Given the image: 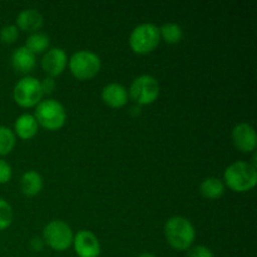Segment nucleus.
Masks as SVG:
<instances>
[{
  "label": "nucleus",
  "mask_w": 257,
  "mask_h": 257,
  "mask_svg": "<svg viewBox=\"0 0 257 257\" xmlns=\"http://www.w3.org/2000/svg\"><path fill=\"white\" fill-rule=\"evenodd\" d=\"M160 35H162L166 42L172 44V43L180 42L182 38V29L180 25L175 24V23H167V24L162 25V28H160Z\"/></svg>",
  "instance_id": "aec40b11"
},
{
  "label": "nucleus",
  "mask_w": 257,
  "mask_h": 257,
  "mask_svg": "<svg viewBox=\"0 0 257 257\" xmlns=\"http://www.w3.org/2000/svg\"><path fill=\"white\" fill-rule=\"evenodd\" d=\"M165 235L168 243L176 250H187L195 240V228L187 218L182 216L171 217L165 225Z\"/></svg>",
  "instance_id": "f257e3e1"
},
{
  "label": "nucleus",
  "mask_w": 257,
  "mask_h": 257,
  "mask_svg": "<svg viewBox=\"0 0 257 257\" xmlns=\"http://www.w3.org/2000/svg\"><path fill=\"white\" fill-rule=\"evenodd\" d=\"M40 87H42L43 94H50V93L54 90L55 88V82L52 77H45L44 79H42L40 82Z\"/></svg>",
  "instance_id": "393cba45"
},
{
  "label": "nucleus",
  "mask_w": 257,
  "mask_h": 257,
  "mask_svg": "<svg viewBox=\"0 0 257 257\" xmlns=\"http://www.w3.org/2000/svg\"><path fill=\"white\" fill-rule=\"evenodd\" d=\"M67 65V54L62 48H52L44 54L42 59V67L45 73L54 77L60 74Z\"/></svg>",
  "instance_id": "9b49d317"
},
{
  "label": "nucleus",
  "mask_w": 257,
  "mask_h": 257,
  "mask_svg": "<svg viewBox=\"0 0 257 257\" xmlns=\"http://www.w3.org/2000/svg\"><path fill=\"white\" fill-rule=\"evenodd\" d=\"M130 94L140 104H150L160 94V84L151 75H140L133 80Z\"/></svg>",
  "instance_id": "6e6552de"
},
{
  "label": "nucleus",
  "mask_w": 257,
  "mask_h": 257,
  "mask_svg": "<svg viewBox=\"0 0 257 257\" xmlns=\"http://www.w3.org/2000/svg\"><path fill=\"white\" fill-rule=\"evenodd\" d=\"M44 241L52 248L63 251L69 247L73 242V231L65 222L60 220L50 221L43 230Z\"/></svg>",
  "instance_id": "423d86ee"
},
{
  "label": "nucleus",
  "mask_w": 257,
  "mask_h": 257,
  "mask_svg": "<svg viewBox=\"0 0 257 257\" xmlns=\"http://www.w3.org/2000/svg\"><path fill=\"white\" fill-rule=\"evenodd\" d=\"M12 64L15 70L20 73H28L34 68L35 54L27 47H19L12 55Z\"/></svg>",
  "instance_id": "ddd939ff"
},
{
  "label": "nucleus",
  "mask_w": 257,
  "mask_h": 257,
  "mask_svg": "<svg viewBox=\"0 0 257 257\" xmlns=\"http://www.w3.org/2000/svg\"><path fill=\"white\" fill-rule=\"evenodd\" d=\"M12 177V167L7 161L0 158V183H7Z\"/></svg>",
  "instance_id": "b1692460"
},
{
  "label": "nucleus",
  "mask_w": 257,
  "mask_h": 257,
  "mask_svg": "<svg viewBox=\"0 0 257 257\" xmlns=\"http://www.w3.org/2000/svg\"><path fill=\"white\" fill-rule=\"evenodd\" d=\"M69 67L73 74L79 79L93 78L100 69V59L90 50H79L74 53L69 60Z\"/></svg>",
  "instance_id": "39448f33"
},
{
  "label": "nucleus",
  "mask_w": 257,
  "mask_h": 257,
  "mask_svg": "<svg viewBox=\"0 0 257 257\" xmlns=\"http://www.w3.org/2000/svg\"><path fill=\"white\" fill-rule=\"evenodd\" d=\"M75 252L79 257H98L100 245L97 236L90 231L82 230L73 237Z\"/></svg>",
  "instance_id": "1a4fd4ad"
},
{
  "label": "nucleus",
  "mask_w": 257,
  "mask_h": 257,
  "mask_svg": "<svg viewBox=\"0 0 257 257\" xmlns=\"http://www.w3.org/2000/svg\"><path fill=\"white\" fill-rule=\"evenodd\" d=\"M138 257H156V256L152 255V253H142V255H140Z\"/></svg>",
  "instance_id": "bb28decb"
},
{
  "label": "nucleus",
  "mask_w": 257,
  "mask_h": 257,
  "mask_svg": "<svg viewBox=\"0 0 257 257\" xmlns=\"http://www.w3.org/2000/svg\"><path fill=\"white\" fill-rule=\"evenodd\" d=\"M102 98L110 107H122L127 103V89L119 83H109L102 90Z\"/></svg>",
  "instance_id": "f8f14e48"
},
{
  "label": "nucleus",
  "mask_w": 257,
  "mask_h": 257,
  "mask_svg": "<svg viewBox=\"0 0 257 257\" xmlns=\"http://www.w3.org/2000/svg\"><path fill=\"white\" fill-rule=\"evenodd\" d=\"M30 246L34 251H40L43 248V240L39 237H34L30 240Z\"/></svg>",
  "instance_id": "a878e982"
},
{
  "label": "nucleus",
  "mask_w": 257,
  "mask_h": 257,
  "mask_svg": "<svg viewBox=\"0 0 257 257\" xmlns=\"http://www.w3.org/2000/svg\"><path fill=\"white\" fill-rule=\"evenodd\" d=\"M13 210L9 203L0 198V230H4L12 223Z\"/></svg>",
  "instance_id": "412c9836"
},
{
  "label": "nucleus",
  "mask_w": 257,
  "mask_h": 257,
  "mask_svg": "<svg viewBox=\"0 0 257 257\" xmlns=\"http://www.w3.org/2000/svg\"><path fill=\"white\" fill-rule=\"evenodd\" d=\"M225 182L230 188L237 192H243L255 187L257 171L252 165L243 161H237L228 166L225 171Z\"/></svg>",
  "instance_id": "f03ea898"
},
{
  "label": "nucleus",
  "mask_w": 257,
  "mask_h": 257,
  "mask_svg": "<svg viewBox=\"0 0 257 257\" xmlns=\"http://www.w3.org/2000/svg\"><path fill=\"white\" fill-rule=\"evenodd\" d=\"M65 109L62 103L55 99L40 100L37 104L35 119L48 130H58L65 122Z\"/></svg>",
  "instance_id": "20e7f679"
},
{
  "label": "nucleus",
  "mask_w": 257,
  "mask_h": 257,
  "mask_svg": "<svg viewBox=\"0 0 257 257\" xmlns=\"http://www.w3.org/2000/svg\"><path fill=\"white\" fill-rule=\"evenodd\" d=\"M201 193L207 198H218L222 196L223 191H225V185L220 178L216 177H208L202 181L200 186Z\"/></svg>",
  "instance_id": "f3484780"
},
{
  "label": "nucleus",
  "mask_w": 257,
  "mask_h": 257,
  "mask_svg": "<svg viewBox=\"0 0 257 257\" xmlns=\"http://www.w3.org/2000/svg\"><path fill=\"white\" fill-rule=\"evenodd\" d=\"M15 145V135L10 128L0 125V156L8 155Z\"/></svg>",
  "instance_id": "6ab92c4d"
},
{
  "label": "nucleus",
  "mask_w": 257,
  "mask_h": 257,
  "mask_svg": "<svg viewBox=\"0 0 257 257\" xmlns=\"http://www.w3.org/2000/svg\"><path fill=\"white\" fill-rule=\"evenodd\" d=\"M20 187L24 195L34 196L40 192L43 187V180L35 171H27L20 178Z\"/></svg>",
  "instance_id": "dca6fc26"
},
{
  "label": "nucleus",
  "mask_w": 257,
  "mask_h": 257,
  "mask_svg": "<svg viewBox=\"0 0 257 257\" xmlns=\"http://www.w3.org/2000/svg\"><path fill=\"white\" fill-rule=\"evenodd\" d=\"M160 28L152 23H143L132 30L130 37L131 48L136 53H150L160 43Z\"/></svg>",
  "instance_id": "7ed1b4c3"
},
{
  "label": "nucleus",
  "mask_w": 257,
  "mask_h": 257,
  "mask_svg": "<svg viewBox=\"0 0 257 257\" xmlns=\"http://www.w3.org/2000/svg\"><path fill=\"white\" fill-rule=\"evenodd\" d=\"M232 140L236 147L242 152L253 151L257 143L255 130L247 123H240L233 128Z\"/></svg>",
  "instance_id": "9d476101"
},
{
  "label": "nucleus",
  "mask_w": 257,
  "mask_h": 257,
  "mask_svg": "<svg viewBox=\"0 0 257 257\" xmlns=\"http://www.w3.org/2000/svg\"><path fill=\"white\" fill-rule=\"evenodd\" d=\"M187 257H213V253L206 246H195L188 250Z\"/></svg>",
  "instance_id": "5701e85b"
},
{
  "label": "nucleus",
  "mask_w": 257,
  "mask_h": 257,
  "mask_svg": "<svg viewBox=\"0 0 257 257\" xmlns=\"http://www.w3.org/2000/svg\"><path fill=\"white\" fill-rule=\"evenodd\" d=\"M18 28L15 25H5L0 30V39L4 43H13L18 38Z\"/></svg>",
  "instance_id": "4be33fe9"
},
{
  "label": "nucleus",
  "mask_w": 257,
  "mask_h": 257,
  "mask_svg": "<svg viewBox=\"0 0 257 257\" xmlns=\"http://www.w3.org/2000/svg\"><path fill=\"white\" fill-rule=\"evenodd\" d=\"M48 45H49V37L47 34H44V33H33L27 39L25 47L35 54V53H40L47 49Z\"/></svg>",
  "instance_id": "a211bd4d"
},
{
  "label": "nucleus",
  "mask_w": 257,
  "mask_h": 257,
  "mask_svg": "<svg viewBox=\"0 0 257 257\" xmlns=\"http://www.w3.org/2000/svg\"><path fill=\"white\" fill-rule=\"evenodd\" d=\"M17 24L20 29L33 32L42 27L43 17L37 9H25L18 15Z\"/></svg>",
  "instance_id": "4468645a"
},
{
  "label": "nucleus",
  "mask_w": 257,
  "mask_h": 257,
  "mask_svg": "<svg viewBox=\"0 0 257 257\" xmlns=\"http://www.w3.org/2000/svg\"><path fill=\"white\" fill-rule=\"evenodd\" d=\"M15 131H17V135L24 140L32 138L38 131V122L34 115L29 113L19 115L15 120Z\"/></svg>",
  "instance_id": "2eb2a0df"
},
{
  "label": "nucleus",
  "mask_w": 257,
  "mask_h": 257,
  "mask_svg": "<svg viewBox=\"0 0 257 257\" xmlns=\"http://www.w3.org/2000/svg\"><path fill=\"white\" fill-rule=\"evenodd\" d=\"M43 97L40 80L33 77L22 78L14 87V99L23 107L38 104Z\"/></svg>",
  "instance_id": "0eeeda50"
}]
</instances>
